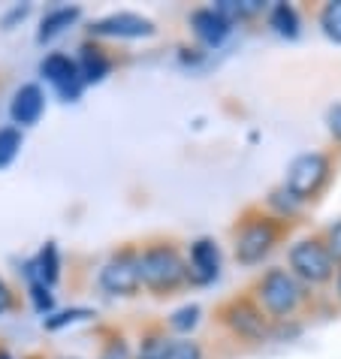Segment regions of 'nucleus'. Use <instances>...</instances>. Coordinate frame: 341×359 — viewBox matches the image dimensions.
I'll list each match as a JSON object with an SVG mask.
<instances>
[{"label": "nucleus", "mask_w": 341, "mask_h": 359, "mask_svg": "<svg viewBox=\"0 0 341 359\" xmlns=\"http://www.w3.org/2000/svg\"><path fill=\"white\" fill-rule=\"evenodd\" d=\"M139 284L152 293H173L187 278V266L173 245H152L136 257Z\"/></svg>", "instance_id": "obj_1"}, {"label": "nucleus", "mask_w": 341, "mask_h": 359, "mask_svg": "<svg viewBox=\"0 0 341 359\" xmlns=\"http://www.w3.org/2000/svg\"><path fill=\"white\" fill-rule=\"evenodd\" d=\"M257 296L272 317H290L302 302V287L284 269H269L263 281L257 284Z\"/></svg>", "instance_id": "obj_2"}, {"label": "nucleus", "mask_w": 341, "mask_h": 359, "mask_svg": "<svg viewBox=\"0 0 341 359\" xmlns=\"http://www.w3.org/2000/svg\"><path fill=\"white\" fill-rule=\"evenodd\" d=\"M326 178H329V161L317 151H308V154H299L296 161L287 166V184L284 187L302 203V199L314 196L320 187L326 184Z\"/></svg>", "instance_id": "obj_3"}, {"label": "nucleus", "mask_w": 341, "mask_h": 359, "mask_svg": "<svg viewBox=\"0 0 341 359\" xmlns=\"http://www.w3.org/2000/svg\"><path fill=\"white\" fill-rule=\"evenodd\" d=\"M290 266L308 284H323L335 272L333 257L326 254L323 242H317V238H302V242L290 248Z\"/></svg>", "instance_id": "obj_4"}, {"label": "nucleus", "mask_w": 341, "mask_h": 359, "mask_svg": "<svg viewBox=\"0 0 341 359\" xmlns=\"http://www.w3.org/2000/svg\"><path fill=\"white\" fill-rule=\"evenodd\" d=\"M278 233H281V226H278V221H272V217H257V221H248L245 229L239 233V242H236L239 263H245V266L260 263L275 248Z\"/></svg>", "instance_id": "obj_5"}, {"label": "nucleus", "mask_w": 341, "mask_h": 359, "mask_svg": "<svg viewBox=\"0 0 341 359\" xmlns=\"http://www.w3.org/2000/svg\"><path fill=\"white\" fill-rule=\"evenodd\" d=\"M100 284H103L106 293L112 296H133L139 290V266H136V254H118L112 257L103 272H100Z\"/></svg>", "instance_id": "obj_6"}, {"label": "nucleus", "mask_w": 341, "mask_h": 359, "mask_svg": "<svg viewBox=\"0 0 341 359\" xmlns=\"http://www.w3.org/2000/svg\"><path fill=\"white\" fill-rule=\"evenodd\" d=\"M39 73L55 85V91L61 94L64 100H79V94H82V88H85L76 61L73 57H67V55H48L46 61L39 64Z\"/></svg>", "instance_id": "obj_7"}, {"label": "nucleus", "mask_w": 341, "mask_h": 359, "mask_svg": "<svg viewBox=\"0 0 341 359\" xmlns=\"http://www.w3.org/2000/svg\"><path fill=\"white\" fill-rule=\"evenodd\" d=\"M94 36H118V39H139V36H152L154 34V22L142 18L136 13H115L106 15L100 22L91 25Z\"/></svg>", "instance_id": "obj_8"}, {"label": "nucleus", "mask_w": 341, "mask_h": 359, "mask_svg": "<svg viewBox=\"0 0 341 359\" xmlns=\"http://www.w3.org/2000/svg\"><path fill=\"white\" fill-rule=\"evenodd\" d=\"M227 323L233 326V332L236 335H242L248 338V341H263V338L269 335V326H266V317L260 308H254L250 302H233V305H227Z\"/></svg>", "instance_id": "obj_9"}, {"label": "nucleus", "mask_w": 341, "mask_h": 359, "mask_svg": "<svg viewBox=\"0 0 341 359\" xmlns=\"http://www.w3.org/2000/svg\"><path fill=\"white\" fill-rule=\"evenodd\" d=\"M220 272V251L212 238H199L190 245V269L187 278L194 284H212Z\"/></svg>", "instance_id": "obj_10"}, {"label": "nucleus", "mask_w": 341, "mask_h": 359, "mask_svg": "<svg viewBox=\"0 0 341 359\" xmlns=\"http://www.w3.org/2000/svg\"><path fill=\"white\" fill-rule=\"evenodd\" d=\"M46 109V97H43V88L39 85H22L13 97V106H9V115H13L15 124L22 127H31L39 121Z\"/></svg>", "instance_id": "obj_11"}, {"label": "nucleus", "mask_w": 341, "mask_h": 359, "mask_svg": "<svg viewBox=\"0 0 341 359\" xmlns=\"http://www.w3.org/2000/svg\"><path fill=\"white\" fill-rule=\"evenodd\" d=\"M190 27H194V34L203 39L206 46H220L229 34V22H224L215 9H196V13L190 15Z\"/></svg>", "instance_id": "obj_12"}, {"label": "nucleus", "mask_w": 341, "mask_h": 359, "mask_svg": "<svg viewBox=\"0 0 341 359\" xmlns=\"http://www.w3.org/2000/svg\"><path fill=\"white\" fill-rule=\"evenodd\" d=\"M79 76H82L85 85H94V82H103L112 69V61L103 55V48L97 46H82V57H79Z\"/></svg>", "instance_id": "obj_13"}, {"label": "nucleus", "mask_w": 341, "mask_h": 359, "mask_svg": "<svg viewBox=\"0 0 341 359\" xmlns=\"http://www.w3.org/2000/svg\"><path fill=\"white\" fill-rule=\"evenodd\" d=\"M79 15H82V13H79L76 6H61V9H52V13H46L43 25H39L36 39H39V43H48V39H55L58 34H64Z\"/></svg>", "instance_id": "obj_14"}, {"label": "nucleus", "mask_w": 341, "mask_h": 359, "mask_svg": "<svg viewBox=\"0 0 341 359\" xmlns=\"http://www.w3.org/2000/svg\"><path fill=\"white\" fill-rule=\"evenodd\" d=\"M36 269V275H39V284H55L58 281V275H61V260H58V248L55 242H46V248L39 251V260L31 266Z\"/></svg>", "instance_id": "obj_15"}, {"label": "nucleus", "mask_w": 341, "mask_h": 359, "mask_svg": "<svg viewBox=\"0 0 341 359\" xmlns=\"http://www.w3.org/2000/svg\"><path fill=\"white\" fill-rule=\"evenodd\" d=\"M269 25H272L275 31L281 36H287V39L299 36V15H296V9L290 6V4H275L272 6V15H269Z\"/></svg>", "instance_id": "obj_16"}, {"label": "nucleus", "mask_w": 341, "mask_h": 359, "mask_svg": "<svg viewBox=\"0 0 341 359\" xmlns=\"http://www.w3.org/2000/svg\"><path fill=\"white\" fill-rule=\"evenodd\" d=\"M260 9H263V4H260V0H220V4L215 6V13L224 18V22H229L233 25L236 18H250V15H257Z\"/></svg>", "instance_id": "obj_17"}, {"label": "nucleus", "mask_w": 341, "mask_h": 359, "mask_svg": "<svg viewBox=\"0 0 341 359\" xmlns=\"http://www.w3.org/2000/svg\"><path fill=\"white\" fill-rule=\"evenodd\" d=\"M18 151H22V130L18 127H4L0 130V169L13 163Z\"/></svg>", "instance_id": "obj_18"}, {"label": "nucleus", "mask_w": 341, "mask_h": 359, "mask_svg": "<svg viewBox=\"0 0 341 359\" xmlns=\"http://www.w3.org/2000/svg\"><path fill=\"white\" fill-rule=\"evenodd\" d=\"M320 27H323V34L329 39L341 43V0H333V4L323 6V13H320Z\"/></svg>", "instance_id": "obj_19"}, {"label": "nucleus", "mask_w": 341, "mask_h": 359, "mask_svg": "<svg viewBox=\"0 0 341 359\" xmlns=\"http://www.w3.org/2000/svg\"><path fill=\"white\" fill-rule=\"evenodd\" d=\"M199 305H182L178 311H173V317H169V326L175 329V332H190L196 323H199Z\"/></svg>", "instance_id": "obj_20"}, {"label": "nucleus", "mask_w": 341, "mask_h": 359, "mask_svg": "<svg viewBox=\"0 0 341 359\" xmlns=\"http://www.w3.org/2000/svg\"><path fill=\"white\" fill-rule=\"evenodd\" d=\"M160 359H203V351L194 341H173L163 347V356Z\"/></svg>", "instance_id": "obj_21"}, {"label": "nucleus", "mask_w": 341, "mask_h": 359, "mask_svg": "<svg viewBox=\"0 0 341 359\" xmlns=\"http://www.w3.org/2000/svg\"><path fill=\"white\" fill-rule=\"evenodd\" d=\"M85 317H94V311H88V308H69V311H61V314L48 317V320H46V329H61V326H67V323L85 320Z\"/></svg>", "instance_id": "obj_22"}, {"label": "nucleus", "mask_w": 341, "mask_h": 359, "mask_svg": "<svg viewBox=\"0 0 341 359\" xmlns=\"http://www.w3.org/2000/svg\"><path fill=\"white\" fill-rule=\"evenodd\" d=\"M269 203H272V205L278 208V212H284V215H293L296 208H299V199H296L293 194H290L287 187H281V191H275L272 196H269Z\"/></svg>", "instance_id": "obj_23"}, {"label": "nucleus", "mask_w": 341, "mask_h": 359, "mask_svg": "<svg viewBox=\"0 0 341 359\" xmlns=\"http://www.w3.org/2000/svg\"><path fill=\"white\" fill-rule=\"evenodd\" d=\"M31 299H34V308L39 314H46V311H52V305H55V299H52V293H48V287L46 284H34L31 287Z\"/></svg>", "instance_id": "obj_24"}, {"label": "nucleus", "mask_w": 341, "mask_h": 359, "mask_svg": "<svg viewBox=\"0 0 341 359\" xmlns=\"http://www.w3.org/2000/svg\"><path fill=\"white\" fill-rule=\"evenodd\" d=\"M326 254L333 257V263H341V221L329 226V233H326Z\"/></svg>", "instance_id": "obj_25"}, {"label": "nucleus", "mask_w": 341, "mask_h": 359, "mask_svg": "<svg viewBox=\"0 0 341 359\" xmlns=\"http://www.w3.org/2000/svg\"><path fill=\"white\" fill-rule=\"evenodd\" d=\"M326 124H329V133H333L338 142H341V103L335 106H329V112H326Z\"/></svg>", "instance_id": "obj_26"}, {"label": "nucleus", "mask_w": 341, "mask_h": 359, "mask_svg": "<svg viewBox=\"0 0 341 359\" xmlns=\"http://www.w3.org/2000/svg\"><path fill=\"white\" fill-rule=\"evenodd\" d=\"M103 359H130V351H127V344L121 341V338H115V341H109V347H106Z\"/></svg>", "instance_id": "obj_27"}, {"label": "nucleus", "mask_w": 341, "mask_h": 359, "mask_svg": "<svg viewBox=\"0 0 341 359\" xmlns=\"http://www.w3.org/2000/svg\"><path fill=\"white\" fill-rule=\"evenodd\" d=\"M9 308H13V293H9V287H6L4 278H0V314L9 311Z\"/></svg>", "instance_id": "obj_28"}, {"label": "nucleus", "mask_w": 341, "mask_h": 359, "mask_svg": "<svg viewBox=\"0 0 341 359\" xmlns=\"http://www.w3.org/2000/svg\"><path fill=\"white\" fill-rule=\"evenodd\" d=\"M25 15H27V6H15L13 13H9V15L4 18V27H13V25L18 22V18H25Z\"/></svg>", "instance_id": "obj_29"}, {"label": "nucleus", "mask_w": 341, "mask_h": 359, "mask_svg": "<svg viewBox=\"0 0 341 359\" xmlns=\"http://www.w3.org/2000/svg\"><path fill=\"white\" fill-rule=\"evenodd\" d=\"M0 359H13V356H9L6 351H0Z\"/></svg>", "instance_id": "obj_30"}, {"label": "nucleus", "mask_w": 341, "mask_h": 359, "mask_svg": "<svg viewBox=\"0 0 341 359\" xmlns=\"http://www.w3.org/2000/svg\"><path fill=\"white\" fill-rule=\"evenodd\" d=\"M338 299H341V272H338Z\"/></svg>", "instance_id": "obj_31"}, {"label": "nucleus", "mask_w": 341, "mask_h": 359, "mask_svg": "<svg viewBox=\"0 0 341 359\" xmlns=\"http://www.w3.org/2000/svg\"><path fill=\"white\" fill-rule=\"evenodd\" d=\"M139 359H160V356H145V353H142V356H139Z\"/></svg>", "instance_id": "obj_32"}]
</instances>
